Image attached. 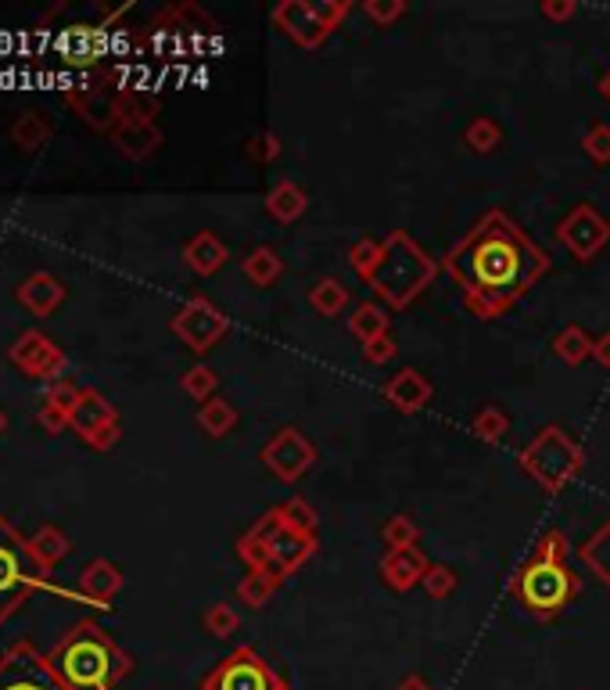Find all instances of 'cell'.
<instances>
[{
    "mask_svg": "<svg viewBox=\"0 0 610 690\" xmlns=\"http://www.w3.org/2000/svg\"><path fill=\"white\" fill-rule=\"evenodd\" d=\"M442 270L460 288L470 317L495 320L550 273V256L503 209H489L442 256Z\"/></svg>",
    "mask_w": 610,
    "mask_h": 690,
    "instance_id": "6da1fadb",
    "label": "cell"
},
{
    "mask_svg": "<svg viewBox=\"0 0 610 690\" xmlns=\"http://www.w3.org/2000/svg\"><path fill=\"white\" fill-rule=\"evenodd\" d=\"M47 658L69 690H116L133 673V658L94 619L69 625Z\"/></svg>",
    "mask_w": 610,
    "mask_h": 690,
    "instance_id": "7a4b0ae2",
    "label": "cell"
},
{
    "mask_svg": "<svg viewBox=\"0 0 610 690\" xmlns=\"http://www.w3.org/2000/svg\"><path fill=\"white\" fill-rule=\"evenodd\" d=\"M567 554H571V543L561 529L542 533L536 543V554L520 564L517 575L511 580V597L528 615H536V619H556V615L578 597L582 580L571 572Z\"/></svg>",
    "mask_w": 610,
    "mask_h": 690,
    "instance_id": "3957f363",
    "label": "cell"
},
{
    "mask_svg": "<svg viewBox=\"0 0 610 690\" xmlns=\"http://www.w3.org/2000/svg\"><path fill=\"white\" fill-rule=\"evenodd\" d=\"M316 550H320V533H302L288 525L281 504L262 511L237 539V558L245 561V569L266 575L273 586H284L291 575H298L302 564L316 558Z\"/></svg>",
    "mask_w": 610,
    "mask_h": 690,
    "instance_id": "277c9868",
    "label": "cell"
},
{
    "mask_svg": "<svg viewBox=\"0 0 610 690\" xmlns=\"http://www.w3.org/2000/svg\"><path fill=\"white\" fill-rule=\"evenodd\" d=\"M438 270H442V262L431 259L424 248L417 245L413 234L391 231L385 242H380V259H377L371 278H366V288H374L380 306L402 313V309H410L431 284H435Z\"/></svg>",
    "mask_w": 610,
    "mask_h": 690,
    "instance_id": "5b68a950",
    "label": "cell"
},
{
    "mask_svg": "<svg viewBox=\"0 0 610 690\" xmlns=\"http://www.w3.org/2000/svg\"><path fill=\"white\" fill-rule=\"evenodd\" d=\"M517 464L542 493H564L586 468V449L578 438H571L564 424H542L536 438L520 449Z\"/></svg>",
    "mask_w": 610,
    "mask_h": 690,
    "instance_id": "8992f818",
    "label": "cell"
},
{
    "mask_svg": "<svg viewBox=\"0 0 610 690\" xmlns=\"http://www.w3.org/2000/svg\"><path fill=\"white\" fill-rule=\"evenodd\" d=\"M47 569L33 558L30 536H22L0 514V622H8L47 583Z\"/></svg>",
    "mask_w": 610,
    "mask_h": 690,
    "instance_id": "52a82bcc",
    "label": "cell"
},
{
    "mask_svg": "<svg viewBox=\"0 0 610 690\" xmlns=\"http://www.w3.org/2000/svg\"><path fill=\"white\" fill-rule=\"evenodd\" d=\"M349 15V0H320V4H313V0H281L273 8V26L291 36L302 51H316Z\"/></svg>",
    "mask_w": 610,
    "mask_h": 690,
    "instance_id": "ba28073f",
    "label": "cell"
},
{
    "mask_svg": "<svg viewBox=\"0 0 610 690\" xmlns=\"http://www.w3.org/2000/svg\"><path fill=\"white\" fill-rule=\"evenodd\" d=\"M173 335L190 349L195 356H206L209 349H215L231 331V317L212 303L209 295H190L187 303L176 309L173 317Z\"/></svg>",
    "mask_w": 610,
    "mask_h": 690,
    "instance_id": "9c48e42d",
    "label": "cell"
},
{
    "mask_svg": "<svg viewBox=\"0 0 610 690\" xmlns=\"http://www.w3.org/2000/svg\"><path fill=\"white\" fill-rule=\"evenodd\" d=\"M201 690H291L256 647H237L201 680Z\"/></svg>",
    "mask_w": 610,
    "mask_h": 690,
    "instance_id": "30bf717a",
    "label": "cell"
},
{
    "mask_svg": "<svg viewBox=\"0 0 610 690\" xmlns=\"http://www.w3.org/2000/svg\"><path fill=\"white\" fill-rule=\"evenodd\" d=\"M259 460H262V468L273 475V479L295 486V482H302L305 475L313 471V464L320 460V454H316V446L305 438L302 429H295V424H284V429H277L262 443Z\"/></svg>",
    "mask_w": 610,
    "mask_h": 690,
    "instance_id": "8fae6325",
    "label": "cell"
},
{
    "mask_svg": "<svg viewBox=\"0 0 610 690\" xmlns=\"http://www.w3.org/2000/svg\"><path fill=\"white\" fill-rule=\"evenodd\" d=\"M0 690H69L61 683V676L55 673V665L36 651L30 640H19L11 644L4 655H0Z\"/></svg>",
    "mask_w": 610,
    "mask_h": 690,
    "instance_id": "7c38bea8",
    "label": "cell"
},
{
    "mask_svg": "<svg viewBox=\"0 0 610 690\" xmlns=\"http://www.w3.org/2000/svg\"><path fill=\"white\" fill-rule=\"evenodd\" d=\"M69 429L83 438L86 446L105 454L122 438V424H119V410L108 404V396H101L97 388H83L80 404L69 413Z\"/></svg>",
    "mask_w": 610,
    "mask_h": 690,
    "instance_id": "4fadbf2b",
    "label": "cell"
},
{
    "mask_svg": "<svg viewBox=\"0 0 610 690\" xmlns=\"http://www.w3.org/2000/svg\"><path fill=\"white\" fill-rule=\"evenodd\" d=\"M553 234L578 262H593L610 245V220L600 217V209L596 206L578 202L561 223H556Z\"/></svg>",
    "mask_w": 610,
    "mask_h": 690,
    "instance_id": "5bb4252c",
    "label": "cell"
},
{
    "mask_svg": "<svg viewBox=\"0 0 610 690\" xmlns=\"http://www.w3.org/2000/svg\"><path fill=\"white\" fill-rule=\"evenodd\" d=\"M8 360L15 363V367L22 374H30V378H40V382H58L61 374H66L69 367V356H66V349H61L55 338L44 335V331H22L15 342H11L8 349Z\"/></svg>",
    "mask_w": 610,
    "mask_h": 690,
    "instance_id": "9a60e30c",
    "label": "cell"
},
{
    "mask_svg": "<svg viewBox=\"0 0 610 690\" xmlns=\"http://www.w3.org/2000/svg\"><path fill=\"white\" fill-rule=\"evenodd\" d=\"M105 80L108 77H86L75 91H66V102L75 108V116L97 133H112L119 127V91H105Z\"/></svg>",
    "mask_w": 610,
    "mask_h": 690,
    "instance_id": "2e32d148",
    "label": "cell"
},
{
    "mask_svg": "<svg viewBox=\"0 0 610 690\" xmlns=\"http://www.w3.org/2000/svg\"><path fill=\"white\" fill-rule=\"evenodd\" d=\"M431 569V561L421 547H399V550H385L377 561V572L380 580H385L388 589H396V594H410L413 586L424 583V575Z\"/></svg>",
    "mask_w": 610,
    "mask_h": 690,
    "instance_id": "e0dca14e",
    "label": "cell"
},
{
    "mask_svg": "<svg viewBox=\"0 0 610 690\" xmlns=\"http://www.w3.org/2000/svg\"><path fill=\"white\" fill-rule=\"evenodd\" d=\"M380 396L399 413H421L427 410L431 399H435V385H431V378L421 367H402L380 385Z\"/></svg>",
    "mask_w": 610,
    "mask_h": 690,
    "instance_id": "ac0fdd59",
    "label": "cell"
},
{
    "mask_svg": "<svg viewBox=\"0 0 610 690\" xmlns=\"http://www.w3.org/2000/svg\"><path fill=\"white\" fill-rule=\"evenodd\" d=\"M19 303L33 313V317H50L61 303H66V284H61L55 273L36 270L19 284Z\"/></svg>",
    "mask_w": 610,
    "mask_h": 690,
    "instance_id": "d6986e66",
    "label": "cell"
},
{
    "mask_svg": "<svg viewBox=\"0 0 610 690\" xmlns=\"http://www.w3.org/2000/svg\"><path fill=\"white\" fill-rule=\"evenodd\" d=\"M122 569L108 558H94L86 569L80 572V594L86 600H94L97 608H108V600L122 589Z\"/></svg>",
    "mask_w": 610,
    "mask_h": 690,
    "instance_id": "ffe728a7",
    "label": "cell"
},
{
    "mask_svg": "<svg viewBox=\"0 0 610 690\" xmlns=\"http://www.w3.org/2000/svg\"><path fill=\"white\" fill-rule=\"evenodd\" d=\"M116 148L133 162H141L148 155L159 152V144L165 141V133L155 127V122H137V119H119V127L108 133Z\"/></svg>",
    "mask_w": 610,
    "mask_h": 690,
    "instance_id": "44dd1931",
    "label": "cell"
},
{
    "mask_svg": "<svg viewBox=\"0 0 610 690\" xmlns=\"http://www.w3.org/2000/svg\"><path fill=\"white\" fill-rule=\"evenodd\" d=\"M226 259H231V253H226V245H223L220 234L198 231L195 237H187L184 262L198 273V278H212V273H220L226 267Z\"/></svg>",
    "mask_w": 610,
    "mask_h": 690,
    "instance_id": "7402d4cb",
    "label": "cell"
},
{
    "mask_svg": "<svg viewBox=\"0 0 610 690\" xmlns=\"http://www.w3.org/2000/svg\"><path fill=\"white\" fill-rule=\"evenodd\" d=\"M305 209H309V195H305L302 184H295V180L273 184L270 195H266V212H270L277 223H284V227H291L295 220H302Z\"/></svg>",
    "mask_w": 610,
    "mask_h": 690,
    "instance_id": "603a6c76",
    "label": "cell"
},
{
    "mask_svg": "<svg viewBox=\"0 0 610 690\" xmlns=\"http://www.w3.org/2000/svg\"><path fill=\"white\" fill-rule=\"evenodd\" d=\"M578 558H582V564H586V569L596 575V580H600V586L610 594V514H607L600 525H596V533L586 539V543L578 547Z\"/></svg>",
    "mask_w": 610,
    "mask_h": 690,
    "instance_id": "cb8c5ba5",
    "label": "cell"
},
{
    "mask_svg": "<svg viewBox=\"0 0 610 690\" xmlns=\"http://www.w3.org/2000/svg\"><path fill=\"white\" fill-rule=\"evenodd\" d=\"M11 144L19 148V152H40V148L50 141V133H55V122H50L44 112H22V116L11 122Z\"/></svg>",
    "mask_w": 610,
    "mask_h": 690,
    "instance_id": "d4e9b609",
    "label": "cell"
},
{
    "mask_svg": "<svg viewBox=\"0 0 610 690\" xmlns=\"http://www.w3.org/2000/svg\"><path fill=\"white\" fill-rule=\"evenodd\" d=\"M241 270H245V278L256 288H270V284L281 281L284 259L273 245H256L245 259H241Z\"/></svg>",
    "mask_w": 610,
    "mask_h": 690,
    "instance_id": "484cf974",
    "label": "cell"
},
{
    "mask_svg": "<svg viewBox=\"0 0 610 690\" xmlns=\"http://www.w3.org/2000/svg\"><path fill=\"white\" fill-rule=\"evenodd\" d=\"M593 346H596V335H589L582 324H564L553 338V353L556 360H564L567 367H582L586 360H593Z\"/></svg>",
    "mask_w": 610,
    "mask_h": 690,
    "instance_id": "4316f807",
    "label": "cell"
},
{
    "mask_svg": "<svg viewBox=\"0 0 610 690\" xmlns=\"http://www.w3.org/2000/svg\"><path fill=\"white\" fill-rule=\"evenodd\" d=\"M349 331L360 338L363 346H371L374 338L380 335H388L391 331V317H388V309L377 303V299H366V303H360L352 309V317H349Z\"/></svg>",
    "mask_w": 610,
    "mask_h": 690,
    "instance_id": "83f0119b",
    "label": "cell"
},
{
    "mask_svg": "<svg viewBox=\"0 0 610 690\" xmlns=\"http://www.w3.org/2000/svg\"><path fill=\"white\" fill-rule=\"evenodd\" d=\"M352 303V288L338 278H320L309 288V306L320 313V317H341Z\"/></svg>",
    "mask_w": 610,
    "mask_h": 690,
    "instance_id": "f1b7e54d",
    "label": "cell"
},
{
    "mask_svg": "<svg viewBox=\"0 0 610 690\" xmlns=\"http://www.w3.org/2000/svg\"><path fill=\"white\" fill-rule=\"evenodd\" d=\"M237 407L231 404V399H223V396H212L209 404H201L198 407V429L206 432L209 438H223V435H231L237 429Z\"/></svg>",
    "mask_w": 610,
    "mask_h": 690,
    "instance_id": "f546056e",
    "label": "cell"
},
{
    "mask_svg": "<svg viewBox=\"0 0 610 690\" xmlns=\"http://www.w3.org/2000/svg\"><path fill=\"white\" fill-rule=\"evenodd\" d=\"M30 550H33V558L44 564V569L50 572L58 561H66L69 558V550H72V539L58 529V525H44V529H36L30 536Z\"/></svg>",
    "mask_w": 610,
    "mask_h": 690,
    "instance_id": "4dcf8cb0",
    "label": "cell"
},
{
    "mask_svg": "<svg viewBox=\"0 0 610 690\" xmlns=\"http://www.w3.org/2000/svg\"><path fill=\"white\" fill-rule=\"evenodd\" d=\"M464 144L474 155H492L503 148V127L492 116H474L464 127Z\"/></svg>",
    "mask_w": 610,
    "mask_h": 690,
    "instance_id": "1f68e13d",
    "label": "cell"
},
{
    "mask_svg": "<svg viewBox=\"0 0 610 690\" xmlns=\"http://www.w3.org/2000/svg\"><path fill=\"white\" fill-rule=\"evenodd\" d=\"M180 388L201 407L220 393V374H215L209 363H190V367L180 374Z\"/></svg>",
    "mask_w": 610,
    "mask_h": 690,
    "instance_id": "d6a6232c",
    "label": "cell"
},
{
    "mask_svg": "<svg viewBox=\"0 0 610 690\" xmlns=\"http://www.w3.org/2000/svg\"><path fill=\"white\" fill-rule=\"evenodd\" d=\"M470 432H474V438H481V443H500V438H506V432H511V418H506L503 407L485 404L470 418Z\"/></svg>",
    "mask_w": 610,
    "mask_h": 690,
    "instance_id": "836d02e7",
    "label": "cell"
},
{
    "mask_svg": "<svg viewBox=\"0 0 610 690\" xmlns=\"http://www.w3.org/2000/svg\"><path fill=\"white\" fill-rule=\"evenodd\" d=\"M116 105H119V119H137V122H155L159 116V97H151L144 91H119L116 97Z\"/></svg>",
    "mask_w": 610,
    "mask_h": 690,
    "instance_id": "e575fe53",
    "label": "cell"
},
{
    "mask_svg": "<svg viewBox=\"0 0 610 690\" xmlns=\"http://www.w3.org/2000/svg\"><path fill=\"white\" fill-rule=\"evenodd\" d=\"M380 539H385L388 550L417 547V539H421V525L413 522V514H391V518L380 525Z\"/></svg>",
    "mask_w": 610,
    "mask_h": 690,
    "instance_id": "d590c367",
    "label": "cell"
},
{
    "mask_svg": "<svg viewBox=\"0 0 610 690\" xmlns=\"http://www.w3.org/2000/svg\"><path fill=\"white\" fill-rule=\"evenodd\" d=\"M377 259H380V242L371 234H363V237H355L352 248H349V262H352V270L360 273V278L366 281L374 273L377 267Z\"/></svg>",
    "mask_w": 610,
    "mask_h": 690,
    "instance_id": "8d00e7d4",
    "label": "cell"
},
{
    "mask_svg": "<svg viewBox=\"0 0 610 690\" xmlns=\"http://www.w3.org/2000/svg\"><path fill=\"white\" fill-rule=\"evenodd\" d=\"M421 586H424L427 597L446 600V597L456 594V586H460V575H456V569H449V564H431Z\"/></svg>",
    "mask_w": 610,
    "mask_h": 690,
    "instance_id": "74e56055",
    "label": "cell"
},
{
    "mask_svg": "<svg viewBox=\"0 0 610 690\" xmlns=\"http://www.w3.org/2000/svg\"><path fill=\"white\" fill-rule=\"evenodd\" d=\"M206 630L212 633V636H220V640H226V636H234L237 630H241V615L226 605V600H215V605L206 611Z\"/></svg>",
    "mask_w": 610,
    "mask_h": 690,
    "instance_id": "f35d334b",
    "label": "cell"
},
{
    "mask_svg": "<svg viewBox=\"0 0 610 690\" xmlns=\"http://www.w3.org/2000/svg\"><path fill=\"white\" fill-rule=\"evenodd\" d=\"M245 152H248L251 162H256V166H270V162L281 159L284 144H281V137H277L273 130H262V133H256V137H248Z\"/></svg>",
    "mask_w": 610,
    "mask_h": 690,
    "instance_id": "ab89813d",
    "label": "cell"
},
{
    "mask_svg": "<svg viewBox=\"0 0 610 690\" xmlns=\"http://www.w3.org/2000/svg\"><path fill=\"white\" fill-rule=\"evenodd\" d=\"M277 594V586L266 580V575H256V572H248L245 580H241L237 586V597H241V605H248V608H262V605H270V597Z\"/></svg>",
    "mask_w": 610,
    "mask_h": 690,
    "instance_id": "60d3db41",
    "label": "cell"
},
{
    "mask_svg": "<svg viewBox=\"0 0 610 690\" xmlns=\"http://www.w3.org/2000/svg\"><path fill=\"white\" fill-rule=\"evenodd\" d=\"M582 152H586L596 166H610V127L607 122H593L582 137Z\"/></svg>",
    "mask_w": 610,
    "mask_h": 690,
    "instance_id": "b9f144b4",
    "label": "cell"
},
{
    "mask_svg": "<svg viewBox=\"0 0 610 690\" xmlns=\"http://www.w3.org/2000/svg\"><path fill=\"white\" fill-rule=\"evenodd\" d=\"M363 11H366V19L377 22L380 30H388V26H396L406 11H410V4H406V0H363Z\"/></svg>",
    "mask_w": 610,
    "mask_h": 690,
    "instance_id": "7bdbcfd3",
    "label": "cell"
},
{
    "mask_svg": "<svg viewBox=\"0 0 610 690\" xmlns=\"http://www.w3.org/2000/svg\"><path fill=\"white\" fill-rule=\"evenodd\" d=\"M281 507H284L288 525H295V529H302V533H320V518H316V511L305 496H291Z\"/></svg>",
    "mask_w": 610,
    "mask_h": 690,
    "instance_id": "ee69618b",
    "label": "cell"
},
{
    "mask_svg": "<svg viewBox=\"0 0 610 690\" xmlns=\"http://www.w3.org/2000/svg\"><path fill=\"white\" fill-rule=\"evenodd\" d=\"M80 396H83V388H80V385L69 382V378H58V382H50V385H47L44 404L58 407L61 413H72L75 404H80Z\"/></svg>",
    "mask_w": 610,
    "mask_h": 690,
    "instance_id": "f6af8a7d",
    "label": "cell"
},
{
    "mask_svg": "<svg viewBox=\"0 0 610 690\" xmlns=\"http://www.w3.org/2000/svg\"><path fill=\"white\" fill-rule=\"evenodd\" d=\"M396 356H399V346H396V338H391V331L374 338L371 346H363V360L374 363V367H385V363H391Z\"/></svg>",
    "mask_w": 610,
    "mask_h": 690,
    "instance_id": "bcb514c9",
    "label": "cell"
},
{
    "mask_svg": "<svg viewBox=\"0 0 610 690\" xmlns=\"http://www.w3.org/2000/svg\"><path fill=\"white\" fill-rule=\"evenodd\" d=\"M36 421H40V429H47V435H58L69 429V413H61L58 407L50 404H40V410H36Z\"/></svg>",
    "mask_w": 610,
    "mask_h": 690,
    "instance_id": "7dc6e473",
    "label": "cell"
},
{
    "mask_svg": "<svg viewBox=\"0 0 610 690\" xmlns=\"http://www.w3.org/2000/svg\"><path fill=\"white\" fill-rule=\"evenodd\" d=\"M539 11L550 22H567V19L578 15V4H575V0H542Z\"/></svg>",
    "mask_w": 610,
    "mask_h": 690,
    "instance_id": "c3c4849f",
    "label": "cell"
},
{
    "mask_svg": "<svg viewBox=\"0 0 610 690\" xmlns=\"http://www.w3.org/2000/svg\"><path fill=\"white\" fill-rule=\"evenodd\" d=\"M593 360L600 363V367L610 371V331L603 335H596V346H593Z\"/></svg>",
    "mask_w": 610,
    "mask_h": 690,
    "instance_id": "681fc988",
    "label": "cell"
},
{
    "mask_svg": "<svg viewBox=\"0 0 610 690\" xmlns=\"http://www.w3.org/2000/svg\"><path fill=\"white\" fill-rule=\"evenodd\" d=\"M399 690H431V687H427L424 676H406V680L399 683Z\"/></svg>",
    "mask_w": 610,
    "mask_h": 690,
    "instance_id": "f907efd6",
    "label": "cell"
},
{
    "mask_svg": "<svg viewBox=\"0 0 610 690\" xmlns=\"http://www.w3.org/2000/svg\"><path fill=\"white\" fill-rule=\"evenodd\" d=\"M600 91H603V97H607V102H610V72H607V77L600 80Z\"/></svg>",
    "mask_w": 610,
    "mask_h": 690,
    "instance_id": "816d5d0a",
    "label": "cell"
},
{
    "mask_svg": "<svg viewBox=\"0 0 610 690\" xmlns=\"http://www.w3.org/2000/svg\"><path fill=\"white\" fill-rule=\"evenodd\" d=\"M4 432H8V413L0 410V435H4Z\"/></svg>",
    "mask_w": 610,
    "mask_h": 690,
    "instance_id": "f5cc1de1",
    "label": "cell"
}]
</instances>
